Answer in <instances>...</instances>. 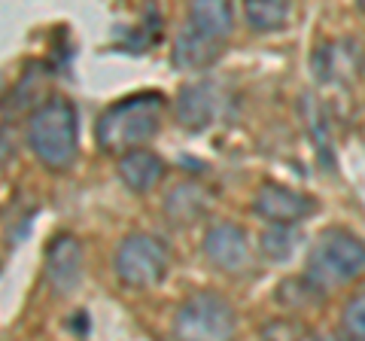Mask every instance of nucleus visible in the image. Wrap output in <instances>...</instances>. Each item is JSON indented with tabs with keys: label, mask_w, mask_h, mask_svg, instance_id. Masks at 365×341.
I'll return each instance as SVG.
<instances>
[{
	"label": "nucleus",
	"mask_w": 365,
	"mask_h": 341,
	"mask_svg": "<svg viewBox=\"0 0 365 341\" xmlns=\"http://www.w3.org/2000/svg\"><path fill=\"white\" fill-rule=\"evenodd\" d=\"M158 128H162V95H134L101 113L95 138L104 153L128 156L153 141Z\"/></svg>",
	"instance_id": "nucleus-1"
},
{
	"label": "nucleus",
	"mask_w": 365,
	"mask_h": 341,
	"mask_svg": "<svg viewBox=\"0 0 365 341\" xmlns=\"http://www.w3.org/2000/svg\"><path fill=\"white\" fill-rule=\"evenodd\" d=\"M28 146L46 168L64 170L73 165L79 150V122L67 98L46 101L28 119Z\"/></svg>",
	"instance_id": "nucleus-2"
},
{
	"label": "nucleus",
	"mask_w": 365,
	"mask_h": 341,
	"mask_svg": "<svg viewBox=\"0 0 365 341\" xmlns=\"http://www.w3.org/2000/svg\"><path fill=\"white\" fill-rule=\"evenodd\" d=\"M365 275V244L344 229H326L307 256V280L314 290H335Z\"/></svg>",
	"instance_id": "nucleus-3"
},
{
	"label": "nucleus",
	"mask_w": 365,
	"mask_h": 341,
	"mask_svg": "<svg viewBox=\"0 0 365 341\" xmlns=\"http://www.w3.org/2000/svg\"><path fill=\"white\" fill-rule=\"evenodd\" d=\"M237 314L220 292H195L177 311V341H235Z\"/></svg>",
	"instance_id": "nucleus-4"
},
{
	"label": "nucleus",
	"mask_w": 365,
	"mask_h": 341,
	"mask_svg": "<svg viewBox=\"0 0 365 341\" xmlns=\"http://www.w3.org/2000/svg\"><path fill=\"white\" fill-rule=\"evenodd\" d=\"M168 265H170L168 247L155 235H146V232L128 235L116 250V275L125 287H134V290H146L162 283L168 275Z\"/></svg>",
	"instance_id": "nucleus-5"
},
{
	"label": "nucleus",
	"mask_w": 365,
	"mask_h": 341,
	"mask_svg": "<svg viewBox=\"0 0 365 341\" xmlns=\"http://www.w3.org/2000/svg\"><path fill=\"white\" fill-rule=\"evenodd\" d=\"M253 210L262 220H268L271 225H295L317 210V201L311 195H304V192L289 189V186L262 183L253 198Z\"/></svg>",
	"instance_id": "nucleus-6"
},
{
	"label": "nucleus",
	"mask_w": 365,
	"mask_h": 341,
	"mask_svg": "<svg viewBox=\"0 0 365 341\" xmlns=\"http://www.w3.org/2000/svg\"><path fill=\"white\" fill-rule=\"evenodd\" d=\"M204 253L216 265L228 271V275H241L253 265V247H250V238L244 235L241 225L232 223H216L213 229L204 238Z\"/></svg>",
	"instance_id": "nucleus-7"
},
{
	"label": "nucleus",
	"mask_w": 365,
	"mask_h": 341,
	"mask_svg": "<svg viewBox=\"0 0 365 341\" xmlns=\"http://www.w3.org/2000/svg\"><path fill=\"white\" fill-rule=\"evenodd\" d=\"M46 280L55 292H71L83 280V244L73 235H58L46 250Z\"/></svg>",
	"instance_id": "nucleus-8"
},
{
	"label": "nucleus",
	"mask_w": 365,
	"mask_h": 341,
	"mask_svg": "<svg viewBox=\"0 0 365 341\" xmlns=\"http://www.w3.org/2000/svg\"><path fill=\"white\" fill-rule=\"evenodd\" d=\"M222 46H225V37H220V34H213V31H204L195 21L186 19V25H182V31L177 34V43H174V64L195 71V67H204V64L220 58Z\"/></svg>",
	"instance_id": "nucleus-9"
},
{
	"label": "nucleus",
	"mask_w": 365,
	"mask_h": 341,
	"mask_svg": "<svg viewBox=\"0 0 365 341\" xmlns=\"http://www.w3.org/2000/svg\"><path fill=\"white\" fill-rule=\"evenodd\" d=\"M220 104H222V95H220V86L216 83H195V86H186L180 92V122L186 125L189 131H204L207 125L220 116Z\"/></svg>",
	"instance_id": "nucleus-10"
},
{
	"label": "nucleus",
	"mask_w": 365,
	"mask_h": 341,
	"mask_svg": "<svg viewBox=\"0 0 365 341\" xmlns=\"http://www.w3.org/2000/svg\"><path fill=\"white\" fill-rule=\"evenodd\" d=\"M362 58L365 55L359 52V43L335 40L317 52L314 67H317V76L323 79V83H347V79H353L359 73Z\"/></svg>",
	"instance_id": "nucleus-11"
},
{
	"label": "nucleus",
	"mask_w": 365,
	"mask_h": 341,
	"mask_svg": "<svg viewBox=\"0 0 365 341\" xmlns=\"http://www.w3.org/2000/svg\"><path fill=\"white\" fill-rule=\"evenodd\" d=\"M165 174V162L150 150H134L119 158V177L131 192L153 189Z\"/></svg>",
	"instance_id": "nucleus-12"
},
{
	"label": "nucleus",
	"mask_w": 365,
	"mask_h": 341,
	"mask_svg": "<svg viewBox=\"0 0 365 341\" xmlns=\"http://www.w3.org/2000/svg\"><path fill=\"white\" fill-rule=\"evenodd\" d=\"M207 204H210V195L198 183H180L168 195V217L177 225H189L207 210Z\"/></svg>",
	"instance_id": "nucleus-13"
},
{
	"label": "nucleus",
	"mask_w": 365,
	"mask_h": 341,
	"mask_svg": "<svg viewBox=\"0 0 365 341\" xmlns=\"http://www.w3.org/2000/svg\"><path fill=\"white\" fill-rule=\"evenodd\" d=\"M244 16H247V25L259 34L280 31L289 21V4H280V0H250V4H244Z\"/></svg>",
	"instance_id": "nucleus-14"
},
{
	"label": "nucleus",
	"mask_w": 365,
	"mask_h": 341,
	"mask_svg": "<svg viewBox=\"0 0 365 341\" xmlns=\"http://www.w3.org/2000/svg\"><path fill=\"white\" fill-rule=\"evenodd\" d=\"M299 244H302V238L295 232V225H268L262 232L259 250L271 263H287V259H292L295 250H299Z\"/></svg>",
	"instance_id": "nucleus-15"
},
{
	"label": "nucleus",
	"mask_w": 365,
	"mask_h": 341,
	"mask_svg": "<svg viewBox=\"0 0 365 341\" xmlns=\"http://www.w3.org/2000/svg\"><path fill=\"white\" fill-rule=\"evenodd\" d=\"M262 341H319V338L299 320H271L262 329Z\"/></svg>",
	"instance_id": "nucleus-16"
},
{
	"label": "nucleus",
	"mask_w": 365,
	"mask_h": 341,
	"mask_svg": "<svg viewBox=\"0 0 365 341\" xmlns=\"http://www.w3.org/2000/svg\"><path fill=\"white\" fill-rule=\"evenodd\" d=\"M341 320H344V329H347V335L353 341H365V292L347 302Z\"/></svg>",
	"instance_id": "nucleus-17"
},
{
	"label": "nucleus",
	"mask_w": 365,
	"mask_h": 341,
	"mask_svg": "<svg viewBox=\"0 0 365 341\" xmlns=\"http://www.w3.org/2000/svg\"><path fill=\"white\" fill-rule=\"evenodd\" d=\"M326 341H353L350 335H335V338H326Z\"/></svg>",
	"instance_id": "nucleus-18"
},
{
	"label": "nucleus",
	"mask_w": 365,
	"mask_h": 341,
	"mask_svg": "<svg viewBox=\"0 0 365 341\" xmlns=\"http://www.w3.org/2000/svg\"><path fill=\"white\" fill-rule=\"evenodd\" d=\"M359 9H362V13H365V0H359Z\"/></svg>",
	"instance_id": "nucleus-19"
}]
</instances>
